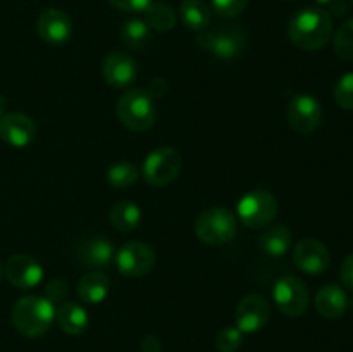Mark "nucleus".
Segmentation results:
<instances>
[{
  "label": "nucleus",
  "instance_id": "f3484780",
  "mask_svg": "<svg viewBox=\"0 0 353 352\" xmlns=\"http://www.w3.org/2000/svg\"><path fill=\"white\" fill-rule=\"evenodd\" d=\"M102 76L114 88H124L137 78V62L126 52H110L102 61Z\"/></svg>",
  "mask_w": 353,
  "mask_h": 352
},
{
  "label": "nucleus",
  "instance_id": "bb28decb",
  "mask_svg": "<svg viewBox=\"0 0 353 352\" xmlns=\"http://www.w3.org/2000/svg\"><path fill=\"white\" fill-rule=\"evenodd\" d=\"M334 50L341 59L353 62V17L338 28L334 37Z\"/></svg>",
  "mask_w": 353,
  "mask_h": 352
},
{
  "label": "nucleus",
  "instance_id": "4be33fe9",
  "mask_svg": "<svg viewBox=\"0 0 353 352\" xmlns=\"http://www.w3.org/2000/svg\"><path fill=\"white\" fill-rule=\"evenodd\" d=\"M179 17L190 30L202 31L212 21V10L203 0H183L179 6Z\"/></svg>",
  "mask_w": 353,
  "mask_h": 352
},
{
  "label": "nucleus",
  "instance_id": "0eeeda50",
  "mask_svg": "<svg viewBox=\"0 0 353 352\" xmlns=\"http://www.w3.org/2000/svg\"><path fill=\"white\" fill-rule=\"evenodd\" d=\"M183 168V159L176 148L157 147L145 157L143 178L152 186H165L174 182Z\"/></svg>",
  "mask_w": 353,
  "mask_h": 352
},
{
  "label": "nucleus",
  "instance_id": "a211bd4d",
  "mask_svg": "<svg viewBox=\"0 0 353 352\" xmlns=\"http://www.w3.org/2000/svg\"><path fill=\"white\" fill-rule=\"evenodd\" d=\"M316 309L326 320H338L348 309L347 292L334 283L324 285L316 295Z\"/></svg>",
  "mask_w": 353,
  "mask_h": 352
},
{
  "label": "nucleus",
  "instance_id": "1a4fd4ad",
  "mask_svg": "<svg viewBox=\"0 0 353 352\" xmlns=\"http://www.w3.org/2000/svg\"><path fill=\"white\" fill-rule=\"evenodd\" d=\"M272 297L278 309L290 317L302 316L309 309V289L296 276L286 275L279 278L272 290Z\"/></svg>",
  "mask_w": 353,
  "mask_h": 352
},
{
  "label": "nucleus",
  "instance_id": "e433bc0d",
  "mask_svg": "<svg viewBox=\"0 0 353 352\" xmlns=\"http://www.w3.org/2000/svg\"><path fill=\"white\" fill-rule=\"evenodd\" d=\"M316 2L317 3H331V2H333V0H316Z\"/></svg>",
  "mask_w": 353,
  "mask_h": 352
},
{
  "label": "nucleus",
  "instance_id": "6e6552de",
  "mask_svg": "<svg viewBox=\"0 0 353 352\" xmlns=\"http://www.w3.org/2000/svg\"><path fill=\"white\" fill-rule=\"evenodd\" d=\"M117 269L128 278H140L154 269L157 255L152 245L145 242H128L114 255Z\"/></svg>",
  "mask_w": 353,
  "mask_h": 352
},
{
  "label": "nucleus",
  "instance_id": "dca6fc26",
  "mask_svg": "<svg viewBox=\"0 0 353 352\" xmlns=\"http://www.w3.org/2000/svg\"><path fill=\"white\" fill-rule=\"evenodd\" d=\"M37 137V126L26 114L9 113L0 117V138L12 147H26Z\"/></svg>",
  "mask_w": 353,
  "mask_h": 352
},
{
  "label": "nucleus",
  "instance_id": "6ab92c4d",
  "mask_svg": "<svg viewBox=\"0 0 353 352\" xmlns=\"http://www.w3.org/2000/svg\"><path fill=\"white\" fill-rule=\"evenodd\" d=\"M55 320L59 328L68 335L83 333L90 323L85 307L76 302H62L59 309H55Z\"/></svg>",
  "mask_w": 353,
  "mask_h": 352
},
{
  "label": "nucleus",
  "instance_id": "a878e982",
  "mask_svg": "<svg viewBox=\"0 0 353 352\" xmlns=\"http://www.w3.org/2000/svg\"><path fill=\"white\" fill-rule=\"evenodd\" d=\"M105 178L114 188H128L138 179V169L130 161H121L107 169Z\"/></svg>",
  "mask_w": 353,
  "mask_h": 352
},
{
  "label": "nucleus",
  "instance_id": "58836bf2",
  "mask_svg": "<svg viewBox=\"0 0 353 352\" xmlns=\"http://www.w3.org/2000/svg\"><path fill=\"white\" fill-rule=\"evenodd\" d=\"M352 2H353V0H352Z\"/></svg>",
  "mask_w": 353,
  "mask_h": 352
},
{
  "label": "nucleus",
  "instance_id": "f704fd0d",
  "mask_svg": "<svg viewBox=\"0 0 353 352\" xmlns=\"http://www.w3.org/2000/svg\"><path fill=\"white\" fill-rule=\"evenodd\" d=\"M141 351L143 352H162V344L154 335H147L141 342Z\"/></svg>",
  "mask_w": 353,
  "mask_h": 352
},
{
  "label": "nucleus",
  "instance_id": "9d476101",
  "mask_svg": "<svg viewBox=\"0 0 353 352\" xmlns=\"http://www.w3.org/2000/svg\"><path fill=\"white\" fill-rule=\"evenodd\" d=\"M286 119L296 133L310 135L323 123V106L316 97L300 93L288 102Z\"/></svg>",
  "mask_w": 353,
  "mask_h": 352
},
{
  "label": "nucleus",
  "instance_id": "423d86ee",
  "mask_svg": "<svg viewBox=\"0 0 353 352\" xmlns=\"http://www.w3.org/2000/svg\"><path fill=\"white\" fill-rule=\"evenodd\" d=\"M238 217L248 228H265L278 214V200L268 190H250L245 193L236 206Z\"/></svg>",
  "mask_w": 353,
  "mask_h": 352
},
{
  "label": "nucleus",
  "instance_id": "c85d7f7f",
  "mask_svg": "<svg viewBox=\"0 0 353 352\" xmlns=\"http://www.w3.org/2000/svg\"><path fill=\"white\" fill-rule=\"evenodd\" d=\"M334 102L345 110H353V72H347L334 85Z\"/></svg>",
  "mask_w": 353,
  "mask_h": 352
},
{
  "label": "nucleus",
  "instance_id": "c756f323",
  "mask_svg": "<svg viewBox=\"0 0 353 352\" xmlns=\"http://www.w3.org/2000/svg\"><path fill=\"white\" fill-rule=\"evenodd\" d=\"M248 0H212V9L221 17H236L247 9Z\"/></svg>",
  "mask_w": 353,
  "mask_h": 352
},
{
  "label": "nucleus",
  "instance_id": "72a5a7b5",
  "mask_svg": "<svg viewBox=\"0 0 353 352\" xmlns=\"http://www.w3.org/2000/svg\"><path fill=\"white\" fill-rule=\"evenodd\" d=\"M168 90H169V86H168V83H165L164 78H154L150 81V85H148L147 93L152 97V99H154V97H164L165 93H168Z\"/></svg>",
  "mask_w": 353,
  "mask_h": 352
},
{
  "label": "nucleus",
  "instance_id": "5701e85b",
  "mask_svg": "<svg viewBox=\"0 0 353 352\" xmlns=\"http://www.w3.org/2000/svg\"><path fill=\"white\" fill-rule=\"evenodd\" d=\"M110 223L117 231H123V233L137 230L141 223L140 207L130 200H121L114 204L110 209Z\"/></svg>",
  "mask_w": 353,
  "mask_h": 352
},
{
  "label": "nucleus",
  "instance_id": "aec40b11",
  "mask_svg": "<svg viewBox=\"0 0 353 352\" xmlns=\"http://www.w3.org/2000/svg\"><path fill=\"white\" fill-rule=\"evenodd\" d=\"M290 245H292V231L285 224H274L269 226L268 230L262 231L261 238H259V247L265 255H272V257H281L288 252Z\"/></svg>",
  "mask_w": 353,
  "mask_h": 352
},
{
  "label": "nucleus",
  "instance_id": "9b49d317",
  "mask_svg": "<svg viewBox=\"0 0 353 352\" xmlns=\"http://www.w3.org/2000/svg\"><path fill=\"white\" fill-rule=\"evenodd\" d=\"M234 317H236V328L241 333H255L269 323L271 306L265 297L259 295V293H250L240 300Z\"/></svg>",
  "mask_w": 353,
  "mask_h": 352
},
{
  "label": "nucleus",
  "instance_id": "cd10ccee",
  "mask_svg": "<svg viewBox=\"0 0 353 352\" xmlns=\"http://www.w3.org/2000/svg\"><path fill=\"white\" fill-rule=\"evenodd\" d=\"M243 342V333L234 326H224L216 335V347L219 352H236Z\"/></svg>",
  "mask_w": 353,
  "mask_h": 352
},
{
  "label": "nucleus",
  "instance_id": "4c0bfd02",
  "mask_svg": "<svg viewBox=\"0 0 353 352\" xmlns=\"http://www.w3.org/2000/svg\"><path fill=\"white\" fill-rule=\"evenodd\" d=\"M0 278H2V264H0Z\"/></svg>",
  "mask_w": 353,
  "mask_h": 352
},
{
  "label": "nucleus",
  "instance_id": "39448f33",
  "mask_svg": "<svg viewBox=\"0 0 353 352\" xmlns=\"http://www.w3.org/2000/svg\"><path fill=\"white\" fill-rule=\"evenodd\" d=\"M195 233L203 244L223 245L236 235V217L224 207H209L196 217Z\"/></svg>",
  "mask_w": 353,
  "mask_h": 352
},
{
  "label": "nucleus",
  "instance_id": "c9c22d12",
  "mask_svg": "<svg viewBox=\"0 0 353 352\" xmlns=\"http://www.w3.org/2000/svg\"><path fill=\"white\" fill-rule=\"evenodd\" d=\"M6 109H7V102H6V99L2 97V93H0V117L6 114Z\"/></svg>",
  "mask_w": 353,
  "mask_h": 352
},
{
  "label": "nucleus",
  "instance_id": "f03ea898",
  "mask_svg": "<svg viewBox=\"0 0 353 352\" xmlns=\"http://www.w3.org/2000/svg\"><path fill=\"white\" fill-rule=\"evenodd\" d=\"M12 324L21 335L30 338L41 337L55 320V306L45 297H21L12 307Z\"/></svg>",
  "mask_w": 353,
  "mask_h": 352
},
{
  "label": "nucleus",
  "instance_id": "f8f14e48",
  "mask_svg": "<svg viewBox=\"0 0 353 352\" xmlns=\"http://www.w3.org/2000/svg\"><path fill=\"white\" fill-rule=\"evenodd\" d=\"M331 261L330 251L316 238H303L293 248V262L307 275H323Z\"/></svg>",
  "mask_w": 353,
  "mask_h": 352
},
{
  "label": "nucleus",
  "instance_id": "2eb2a0df",
  "mask_svg": "<svg viewBox=\"0 0 353 352\" xmlns=\"http://www.w3.org/2000/svg\"><path fill=\"white\" fill-rule=\"evenodd\" d=\"M6 275L17 289H34L43 278V268L28 254H16L7 261Z\"/></svg>",
  "mask_w": 353,
  "mask_h": 352
},
{
  "label": "nucleus",
  "instance_id": "20e7f679",
  "mask_svg": "<svg viewBox=\"0 0 353 352\" xmlns=\"http://www.w3.org/2000/svg\"><path fill=\"white\" fill-rule=\"evenodd\" d=\"M247 45V35L240 26H219L202 30L196 35V47L223 61H231L241 55Z\"/></svg>",
  "mask_w": 353,
  "mask_h": 352
},
{
  "label": "nucleus",
  "instance_id": "ddd939ff",
  "mask_svg": "<svg viewBox=\"0 0 353 352\" xmlns=\"http://www.w3.org/2000/svg\"><path fill=\"white\" fill-rule=\"evenodd\" d=\"M37 31L43 41L50 45H61L71 38L72 21L64 10L45 9L37 21Z\"/></svg>",
  "mask_w": 353,
  "mask_h": 352
},
{
  "label": "nucleus",
  "instance_id": "4468645a",
  "mask_svg": "<svg viewBox=\"0 0 353 352\" xmlns=\"http://www.w3.org/2000/svg\"><path fill=\"white\" fill-rule=\"evenodd\" d=\"M114 245L107 238L90 235L76 244V259L86 268H103L114 261Z\"/></svg>",
  "mask_w": 353,
  "mask_h": 352
},
{
  "label": "nucleus",
  "instance_id": "7c9ffc66",
  "mask_svg": "<svg viewBox=\"0 0 353 352\" xmlns=\"http://www.w3.org/2000/svg\"><path fill=\"white\" fill-rule=\"evenodd\" d=\"M69 295V286H68V282H64V280L61 278H55L52 280V282L47 283V286H45V299L50 300L52 304H57V302H64L65 297Z\"/></svg>",
  "mask_w": 353,
  "mask_h": 352
},
{
  "label": "nucleus",
  "instance_id": "412c9836",
  "mask_svg": "<svg viewBox=\"0 0 353 352\" xmlns=\"http://www.w3.org/2000/svg\"><path fill=\"white\" fill-rule=\"evenodd\" d=\"M109 276L103 273H88L79 280L76 292L85 304H100L109 295Z\"/></svg>",
  "mask_w": 353,
  "mask_h": 352
},
{
  "label": "nucleus",
  "instance_id": "b1692460",
  "mask_svg": "<svg viewBox=\"0 0 353 352\" xmlns=\"http://www.w3.org/2000/svg\"><path fill=\"white\" fill-rule=\"evenodd\" d=\"M145 12V23L155 31H171L176 26V12L169 3L152 2Z\"/></svg>",
  "mask_w": 353,
  "mask_h": 352
},
{
  "label": "nucleus",
  "instance_id": "7ed1b4c3",
  "mask_svg": "<svg viewBox=\"0 0 353 352\" xmlns=\"http://www.w3.org/2000/svg\"><path fill=\"white\" fill-rule=\"evenodd\" d=\"M116 113L128 130L138 131V133L150 130L157 119L154 99L140 88L128 90L126 93H123L117 99Z\"/></svg>",
  "mask_w": 353,
  "mask_h": 352
},
{
  "label": "nucleus",
  "instance_id": "2f4dec72",
  "mask_svg": "<svg viewBox=\"0 0 353 352\" xmlns=\"http://www.w3.org/2000/svg\"><path fill=\"white\" fill-rule=\"evenodd\" d=\"M116 9L124 10V12H143L152 0H109Z\"/></svg>",
  "mask_w": 353,
  "mask_h": 352
},
{
  "label": "nucleus",
  "instance_id": "f257e3e1",
  "mask_svg": "<svg viewBox=\"0 0 353 352\" xmlns=\"http://www.w3.org/2000/svg\"><path fill=\"white\" fill-rule=\"evenodd\" d=\"M333 33V17L319 7H307L290 19L288 37L299 48L307 52L321 50Z\"/></svg>",
  "mask_w": 353,
  "mask_h": 352
},
{
  "label": "nucleus",
  "instance_id": "473e14b6",
  "mask_svg": "<svg viewBox=\"0 0 353 352\" xmlns=\"http://www.w3.org/2000/svg\"><path fill=\"white\" fill-rule=\"evenodd\" d=\"M341 280L348 289L353 290V254L347 255L341 264Z\"/></svg>",
  "mask_w": 353,
  "mask_h": 352
},
{
  "label": "nucleus",
  "instance_id": "393cba45",
  "mask_svg": "<svg viewBox=\"0 0 353 352\" xmlns=\"http://www.w3.org/2000/svg\"><path fill=\"white\" fill-rule=\"evenodd\" d=\"M121 40L131 50H140L150 40V28L145 23L143 19H138V17H133V19H128L126 23L121 26Z\"/></svg>",
  "mask_w": 353,
  "mask_h": 352
}]
</instances>
